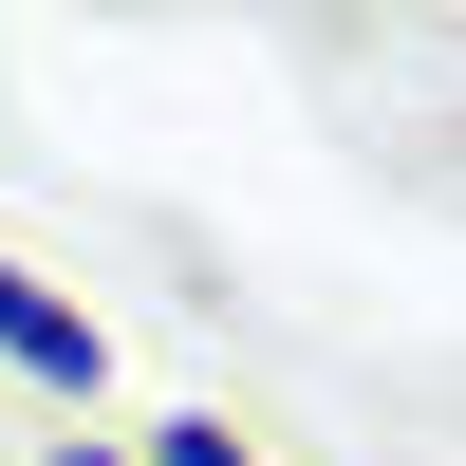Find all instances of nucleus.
Masks as SVG:
<instances>
[{"label": "nucleus", "instance_id": "7ed1b4c3", "mask_svg": "<svg viewBox=\"0 0 466 466\" xmlns=\"http://www.w3.org/2000/svg\"><path fill=\"white\" fill-rule=\"evenodd\" d=\"M56 466H112V448H56Z\"/></svg>", "mask_w": 466, "mask_h": 466}, {"label": "nucleus", "instance_id": "f03ea898", "mask_svg": "<svg viewBox=\"0 0 466 466\" xmlns=\"http://www.w3.org/2000/svg\"><path fill=\"white\" fill-rule=\"evenodd\" d=\"M168 466H261V448L243 430H168Z\"/></svg>", "mask_w": 466, "mask_h": 466}, {"label": "nucleus", "instance_id": "f257e3e1", "mask_svg": "<svg viewBox=\"0 0 466 466\" xmlns=\"http://www.w3.org/2000/svg\"><path fill=\"white\" fill-rule=\"evenodd\" d=\"M0 355H19L37 392H94V318H75V299H37L19 261H0Z\"/></svg>", "mask_w": 466, "mask_h": 466}]
</instances>
